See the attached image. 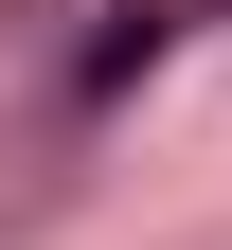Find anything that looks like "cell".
Here are the masks:
<instances>
[{"label":"cell","instance_id":"obj_1","mask_svg":"<svg viewBox=\"0 0 232 250\" xmlns=\"http://www.w3.org/2000/svg\"><path fill=\"white\" fill-rule=\"evenodd\" d=\"M161 36H179V18H161V0H125L107 36H89V54H72V107H125V89H143V72H161Z\"/></svg>","mask_w":232,"mask_h":250}]
</instances>
